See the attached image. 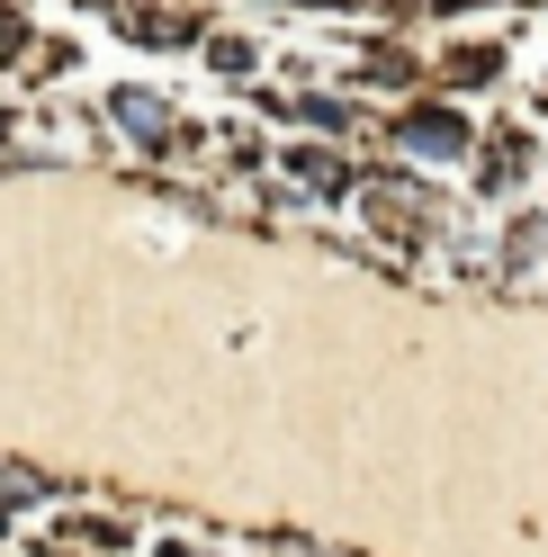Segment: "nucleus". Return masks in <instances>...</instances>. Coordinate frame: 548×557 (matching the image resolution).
Here are the masks:
<instances>
[{
	"label": "nucleus",
	"instance_id": "nucleus-1",
	"mask_svg": "<svg viewBox=\"0 0 548 557\" xmlns=\"http://www.w3.org/2000/svg\"><path fill=\"white\" fill-rule=\"evenodd\" d=\"M404 145H423V153H459L468 135H459L450 109H414V117H404Z\"/></svg>",
	"mask_w": 548,
	"mask_h": 557
},
{
	"label": "nucleus",
	"instance_id": "nucleus-6",
	"mask_svg": "<svg viewBox=\"0 0 548 557\" xmlns=\"http://www.w3.org/2000/svg\"><path fill=\"white\" fill-rule=\"evenodd\" d=\"M216 73L244 82V73H252V46H244V37H216Z\"/></svg>",
	"mask_w": 548,
	"mask_h": 557
},
{
	"label": "nucleus",
	"instance_id": "nucleus-5",
	"mask_svg": "<svg viewBox=\"0 0 548 557\" xmlns=\"http://www.w3.org/2000/svg\"><path fill=\"white\" fill-rule=\"evenodd\" d=\"M503 181H522V135H495V162H486V189Z\"/></svg>",
	"mask_w": 548,
	"mask_h": 557
},
{
	"label": "nucleus",
	"instance_id": "nucleus-8",
	"mask_svg": "<svg viewBox=\"0 0 548 557\" xmlns=\"http://www.w3.org/2000/svg\"><path fill=\"white\" fill-rule=\"evenodd\" d=\"M171 557H189V548H171Z\"/></svg>",
	"mask_w": 548,
	"mask_h": 557
},
{
	"label": "nucleus",
	"instance_id": "nucleus-7",
	"mask_svg": "<svg viewBox=\"0 0 548 557\" xmlns=\"http://www.w3.org/2000/svg\"><path fill=\"white\" fill-rule=\"evenodd\" d=\"M10 46H18V18H10V10H0V54H10Z\"/></svg>",
	"mask_w": 548,
	"mask_h": 557
},
{
	"label": "nucleus",
	"instance_id": "nucleus-3",
	"mask_svg": "<svg viewBox=\"0 0 548 557\" xmlns=\"http://www.w3.org/2000/svg\"><path fill=\"white\" fill-rule=\"evenodd\" d=\"M369 207H378V225H414V216H423V198H404V189H387V181L369 189Z\"/></svg>",
	"mask_w": 548,
	"mask_h": 557
},
{
	"label": "nucleus",
	"instance_id": "nucleus-2",
	"mask_svg": "<svg viewBox=\"0 0 548 557\" xmlns=\"http://www.w3.org/2000/svg\"><path fill=\"white\" fill-rule=\"evenodd\" d=\"M109 117L135 126V135H171V109H162V99H145V90H117V99H109Z\"/></svg>",
	"mask_w": 548,
	"mask_h": 557
},
{
	"label": "nucleus",
	"instance_id": "nucleus-4",
	"mask_svg": "<svg viewBox=\"0 0 548 557\" xmlns=\"http://www.w3.org/2000/svg\"><path fill=\"white\" fill-rule=\"evenodd\" d=\"M288 162H297V181H315V189H341V162H333V153H315V145H297Z\"/></svg>",
	"mask_w": 548,
	"mask_h": 557
}]
</instances>
